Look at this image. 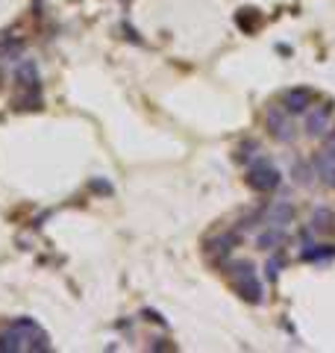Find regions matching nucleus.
<instances>
[{"instance_id":"f257e3e1","label":"nucleus","mask_w":335,"mask_h":353,"mask_svg":"<svg viewBox=\"0 0 335 353\" xmlns=\"http://www.w3.org/2000/svg\"><path fill=\"white\" fill-rule=\"evenodd\" d=\"M24 350H50V345L36 321L18 318L0 333V353H24Z\"/></svg>"},{"instance_id":"f03ea898","label":"nucleus","mask_w":335,"mask_h":353,"mask_svg":"<svg viewBox=\"0 0 335 353\" xmlns=\"http://www.w3.org/2000/svg\"><path fill=\"white\" fill-rule=\"evenodd\" d=\"M230 283L241 301L262 303V283L256 277V268L250 262H232L230 265Z\"/></svg>"},{"instance_id":"7ed1b4c3","label":"nucleus","mask_w":335,"mask_h":353,"mask_svg":"<svg viewBox=\"0 0 335 353\" xmlns=\"http://www.w3.org/2000/svg\"><path fill=\"white\" fill-rule=\"evenodd\" d=\"M247 185L259 194L274 192V189H279V171L267 162H253L250 171H247Z\"/></svg>"},{"instance_id":"20e7f679","label":"nucleus","mask_w":335,"mask_h":353,"mask_svg":"<svg viewBox=\"0 0 335 353\" xmlns=\"http://www.w3.org/2000/svg\"><path fill=\"white\" fill-rule=\"evenodd\" d=\"M292 118L294 115H288L283 106H271V109H267V115H265L267 132H271L276 141H283V145L294 141V124H292Z\"/></svg>"},{"instance_id":"39448f33","label":"nucleus","mask_w":335,"mask_h":353,"mask_svg":"<svg viewBox=\"0 0 335 353\" xmlns=\"http://www.w3.org/2000/svg\"><path fill=\"white\" fill-rule=\"evenodd\" d=\"M312 101H315V94H312L309 88H288L283 94V101H279V106H283L288 115H303V112H309Z\"/></svg>"},{"instance_id":"423d86ee","label":"nucleus","mask_w":335,"mask_h":353,"mask_svg":"<svg viewBox=\"0 0 335 353\" xmlns=\"http://www.w3.org/2000/svg\"><path fill=\"white\" fill-rule=\"evenodd\" d=\"M329 124H332V106L323 103V106H315L306 118V136L318 139V136H327L329 132Z\"/></svg>"},{"instance_id":"0eeeda50","label":"nucleus","mask_w":335,"mask_h":353,"mask_svg":"<svg viewBox=\"0 0 335 353\" xmlns=\"http://www.w3.org/2000/svg\"><path fill=\"white\" fill-rule=\"evenodd\" d=\"M312 168H315V176L321 180V185H327L329 192H335V157H329L327 150H318L312 157Z\"/></svg>"},{"instance_id":"6e6552de","label":"nucleus","mask_w":335,"mask_h":353,"mask_svg":"<svg viewBox=\"0 0 335 353\" xmlns=\"http://www.w3.org/2000/svg\"><path fill=\"white\" fill-rule=\"evenodd\" d=\"M236 245H238V233H223L206 241V253L209 256H223V253H230Z\"/></svg>"},{"instance_id":"1a4fd4ad","label":"nucleus","mask_w":335,"mask_h":353,"mask_svg":"<svg viewBox=\"0 0 335 353\" xmlns=\"http://www.w3.org/2000/svg\"><path fill=\"white\" fill-rule=\"evenodd\" d=\"M15 80L21 83V88H24V92H39V71H36V65L32 62H21L18 65V71H15Z\"/></svg>"},{"instance_id":"9d476101","label":"nucleus","mask_w":335,"mask_h":353,"mask_svg":"<svg viewBox=\"0 0 335 353\" xmlns=\"http://www.w3.org/2000/svg\"><path fill=\"white\" fill-rule=\"evenodd\" d=\"M283 241H285V227H267L265 230V233L259 236V248L262 250H274V248H279V245H283Z\"/></svg>"},{"instance_id":"9b49d317","label":"nucleus","mask_w":335,"mask_h":353,"mask_svg":"<svg viewBox=\"0 0 335 353\" xmlns=\"http://www.w3.org/2000/svg\"><path fill=\"white\" fill-rule=\"evenodd\" d=\"M294 221V206L292 203H276L271 209V221L267 224H274V227H288Z\"/></svg>"},{"instance_id":"f8f14e48","label":"nucleus","mask_w":335,"mask_h":353,"mask_svg":"<svg viewBox=\"0 0 335 353\" xmlns=\"http://www.w3.org/2000/svg\"><path fill=\"white\" fill-rule=\"evenodd\" d=\"M294 180L300 183V185H312L315 180H312V176H315V168H312V165H306V162H294Z\"/></svg>"},{"instance_id":"ddd939ff","label":"nucleus","mask_w":335,"mask_h":353,"mask_svg":"<svg viewBox=\"0 0 335 353\" xmlns=\"http://www.w3.org/2000/svg\"><path fill=\"white\" fill-rule=\"evenodd\" d=\"M332 221H335V218H332L329 209H318L315 218H312V227H315V230H329Z\"/></svg>"},{"instance_id":"4468645a","label":"nucleus","mask_w":335,"mask_h":353,"mask_svg":"<svg viewBox=\"0 0 335 353\" xmlns=\"http://www.w3.org/2000/svg\"><path fill=\"white\" fill-rule=\"evenodd\" d=\"M323 150H327L329 157H335V130H332V132H327V145H323Z\"/></svg>"}]
</instances>
